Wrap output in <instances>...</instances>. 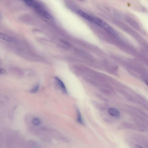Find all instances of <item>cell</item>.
<instances>
[{"mask_svg": "<svg viewBox=\"0 0 148 148\" xmlns=\"http://www.w3.org/2000/svg\"><path fill=\"white\" fill-rule=\"evenodd\" d=\"M92 22L96 24L110 34H115V32L112 28L103 20L98 17H93Z\"/></svg>", "mask_w": 148, "mask_h": 148, "instance_id": "obj_1", "label": "cell"}, {"mask_svg": "<svg viewBox=\"0 0 148 148\" xmlns=\"http://www.w3.org/2000/svg\"><path fill=\"white\" fill-rule=\"evenodd\" d=\"M24 3L29 7L34 9L38 10L41 9V6L37 2L32 1H24Z\"/></svg>", "mask_w": 148, "mask_h": 148, "instance_id": "obj_2", "label": "cell"}, {"mask_svg": "<svg viewBox=\"0 0 148 148\" xmlns=\"http://www.w3.org/2000/svg\"><path fill=\"white\" fill-rule=\"evenodd\" d=\"M37 11L40 15L45 19L49 20H51L53 19L52 16L46 11L41 9L37 10Z\"/></svg>", "mask_w": 148, "mask_h": 148, "instance_id": "obj_3", "label": "cell"}, {"mask_svg": "<svg viewBox=\"0 0 148 148\" xmlns=\"http://www.w3.org/2000/svg\"><path fill=\"white\" fill-rule=\"evenodd\" d=\"M77 12L80 15L87 19V20L92 22V16L81 10L78 11Z\"/></svg>", "mask_w": 148, "mask_h": 148, "instance_id": "obj_4", "label": "cell"}, {"mask_svg": "<svg viewBox=\"0 0 148 148\" xmlns=\"http://www.w3.org/2000/svg\"><path fill=\"white\" fill-rule=\"evenodd\" d=\"M108 112L109 114L113 116L116 117H119L120 114L119 111L114 108H110L108 110Z\"/></svg>", "mask_w": 148, "mask_h": 148, "instance_id": "obj_5", "label": "cell"}, {"mask_svg": "<svg viewBox=\"0 0 148 148\" xmlns=\"http://www.w3.org/2000/svg\"><path fill=\"white\" fill-rule=\"evenodd\" d=\"M55 79L56 80L59 86L61 87L62 90L63 91L64 93H67V89L63 82L58 77H56Z\"/></svg>", "mask_w": 148, "mask_h": 148, "instance_id": "obj_6", "label": "cell"}, {"mask_svg": "<svg viewBox=\"0 0 148 148\" xmlns=\"http://www.w3.org/2000/svg\"><path fill=\"white\" fill-rule=\"evenodd\" d=\"M77 120L78 122L81 125H84L81 113L79 110L78 109L77 110Z\"/></svg>", "mask_w": 148, "mask_h": 148, "instance_id": "obj_7", "label": "cell"}, {"mask_svg": "<svg viewBox=\"0 0 148 148\" xmlns=\"http://www.w3.org/2000/svg\"><path fill=\"white\" fill-rule=\"evenodd\" d=\"M32 123L35 126H39L41 124V120L38 118H35L32 120Z\"/></svg>", "mask_w": 148, "mask_h": 148, "instance_id": "obj_8", "label": "cell"}, {"mask_svg": "<svg viewBox=\"0 0 148 148\" xmlns=\"http://www.w3.org/2000/svg\"><path fill=\"white\" fill-rule=\"evenodd\" d=\"M1 37L2 39L5 41L10 42L11 41L12 39L10 37L3 33H1Z\"/></svg>", "mask_w": 148, "mask_h": 148, "instance_id": "obj_9", "label": "cell"}, {"mask_svg": "<svg viewBox=\"0 0 148 148\" xmlns=\"http://www.w3.org/2000/svg\"><path fill=\"white\" fill-rule=\"evenodd\" d=\"M39 88V85L38 84L37 85L31 90L30 92L31 93H36L38 90Z\"/></svg>", "mask_w": 148, "mask_h": 148, "instance_id": "obj_10", "label": "cell"}, {"mask_svg": "<svg viewBox=\"0 0 148 148\" xmlns=\"http://www.w3.org/2000/svg\"><path fill=\"white\" fill-rule=\"evenodd\" d=\"M1 73L2 74H5V73H6V72L5 70H4L3 69H1Z\"/></svg>", "mask_w": 148, "mask_h": 148, "instance_id": "obj_11", "label": "cell"}, {"mask_svg": "<svg viewBox=\"0 0 148 148\" xmlns=\"http://www.w3.org/2000/svg\"><path fill=\"white\" fill-rule=\"evenodd\" d=\"M135 148H143L141 146L138 145H135Z\"/></svg>", "mask_w": 148, "mask_h": 148, "instance_id": "obj_12", "label": "cell"}, {"mask_svg": "<svg viewBox=\"0 0 148 148\" xmlns=\"http://www.w3.org/2000/svg\"><path fill=\"white\" fill-rule=\"evenodd\" d=\"M147 85L148 86V83H147Z\"/></svg>", "mask_w": 148, "mask_h": 148, "instance_id": "obj_13", "label": "cell"}]
</instances>
